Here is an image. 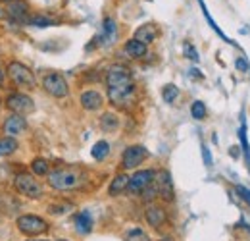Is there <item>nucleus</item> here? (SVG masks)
Masks as SVG:
<instances>
[{
    "label": "nucleus",
    "instance_id": "nucleus-1",
    "mask_svg": "<svg viewBox=\"0 0 250 241\" xmlns=\"http://www.w3.org/2000/svg\"><path fill=\"white\" fill-rule=\"evenodd\" d=\"M48 185L56 191H71L83 183V174L75 168H56L48 172Z\"/></svg>",
    "mask_w": 250,
    "mask_h": 241
},
{
    "label": "nucleus",
    "instance_id": "nucleus-2",
    "mask_svg": "<svg viewBox=\"0 0 250 241\" xmlns=\"http://www.w3.org/2000/svg\"><path fill=\"white\" fill-rule=\"evenodd\" d=\"M8 77L10 81L21 91H33L37 89V77L31 70L23 62L12 60L8 64Z\"/></svg>",
    "mask_w": 250,
    "mask_h": 241
},
{
    "label": "nucleus",
    "instance_id": "nucleus-3",
    "mask_svg": "<svg viewBox=\"0 0 250 241\" xmlns=\"http://www.w3.org/2000/svg\"><path fill=\"white\" fill-rule=\"evenodd\" d=\"M16 226H18V230H20L23 236H29V238L44 236V234L50 230L48 222H46L44 218L37 216V214H21V216H18Z\"/></svg>",
    "mask_w": 250,
    "mask_h": 241
},
{
    "label": "nucleus",
    "instance_id": "nucleus-4",
    "mask_svg": "<svg viewBox=\"0 0 250 241\" xmlns=\"http://www.w3.org/2000/svg\"><path fill=\"white\" fill-rule=\"evenodd\" d=\"M14 189L21 195V197H27V199H41L44 195V187L39 180H35L33 174H18L14 178Z\"/></svg>",
    "mask_w": 250,
    "mask_h": 241
},
{
    "label": "nucleus",
    "instance_id": "nucleus-5",
    "mask_svg": "<svg viewBox=\"0 0 250 241\" xmlns=\"http://www.w3.org/2000/svg\"><path fill=\"white\" fill-rule=\"evenodd\" d=\"M4 104L6 108L12 112V114H20V116H27L35 110V102L33 98L23 93V91H12L6 98H4Z\"/></svg>",
    "mask_w": 250,
    "mask_h": 241
},
{
    "label": "nucleus",
    "instance_id": "nucleus-6",
    "mask_svg": "<svg viewBox=\"0 0 250 241\" xmlns=\"http://www.w3.org/2000/svg\"><path fill=\"white\" fill-rule=\"evenodd\" d=\"M41 87L46 91L50 96H54V98H65L69 95V85H67L65 77H63L62 73H58V72L44 73L42 79H41Z\"/></svg>",
    "mask_w": 250,
    "mask_h": 241
},
{
    "label": "nucleus",
    "instance_id": "nucleus-7",
    "mask_svg": "<svg viewBox=\"0 0 250 241\" xmlns=\"http://www.w3.org/2000/svg\"><path fill=\"white\" fill-rule=\"evenodd\" d=\"M108 100L110 104L118 108H129L135 100V83H124V85H114L108 87Z\"/></svg>",
    "mask_w": 250,
    "mask_h": 241
},
{
    "label": "nucleus",
    "instance_id": "nucleus-8",
    "mask_svg": "<svg viewBox=\"0 0 250 241\" xmlns=\"http://www.w3.org/2000/svg\"><path fill=\"white\" fill-rule=\"evenodd\" d=\"M146 156H148V151L143 145H131L122 154V166L125 170H133V168L141 166L146 160Z\"/></svg>",
    "mask_w": 250,
    "mask_h": 241
},
{
    "label": "nucleus",
    "instance_id": "nucleus-9",
    "mask_svg": "<svg viewBox=\"0 0 250 241\" xmlns=\"http://www.w3.org/2000/svg\"><path fill=\"white\" fill-rule=\"evenodd\" d=\"M156 178V172L154 170H137L131 178H129V185H127V191L137 195V193H143L152 181Z\"/></svg>",
    "mask_w": 250,
    "mask_h": 241
},
{
    "label": "nucleus",
    "instance_id": "nucleus-10",
    "mask_svg": "<svg viewBox=\"0 0 250 241\" xmlns=\"http://www.w3.org/2000/svg\"><path fill=\"white\" fill-rule=\"evenodd\" d=\"M131 81H133L131 70L122 66V64H114V66H110L108 72H106V87L124 85V83H131Z\"/></svg>",
    "mask_w": 250,
    "mask_h": 241
},
{
    "label": "nucleus",
    "instance_id": "nucleus-11",
    "mask_svg": "<svg viewBox=\"0 0 250 241\" xmlns=\"http://www.w3.org/2000/svg\"><path fill=\"white\" fill-rule=\"evenodd\" d=\"M27 129V120L25 116H20V114H10L6 120L2 121V133L6 137H18L21 135L23 131Z\"/></svg>",
    "mask_w": 250,
    "mask_h": 241
},
{
    "label": "nucleus",
    "instance_id": "nucleus-12",
    "mask_svg": "<svg viewBox=\"0 0 250 241\" xmlns=\"http://www.w3.org/2000/svg\"><path fill=\"white\" fill-rule=\"evenodd\" d=\"M27 12H29V6L23 0H14L6 4V18L14 24H27V18H29Z\"/></svg>",
    "mask_w": 250,
    "mask_h": 241
},
{
    "label": "nucleus",
    "instance_id": "nucleus-13",
    "mask_svg": "<svg viewBox=\"0 0 250 241\" xmlns=\"http://www.w3.org/2000/svg\"><path fill=\"white\" fill-rule=\"evenodd\" d=\"M154 185H156L158 197H162V199H166V201H173V183H171L169 172H166V170L156 172Z\"/></svg>",
    "mask_w": 250,
    "mask_h": 241
},
{
    "label": "nucleus",
    "instance_id": "nucleus-14",
    "mask_svg": "<svg viewBox=\"0 0 250 241\" xmlns=\"http://www.w3.org/2000/svg\"><path fill=\"white\" fill-rule=\"evenodd\" d=\"M116 39H118V24H116V20L114 18H104V22H102V35L94 37V41L98 45H102V47H108Z\"/></svg>",
    "mask_w": 250,
    "mask_h": 241
},
{
    "label": "nucleus",
    "instance_id": "nucleus-15",
    "mask_svg": "<svg viewBox=\"0 0 250 241\" xmlns=\"http://www.w3.org/2000/svg\"><path fill=\"white\" fill-rule=\"evenodd\" d=\"M79 102H81V106H83L85 110L94 112V110H100V108H102V104H104V96H102L98 91L87 89V91H83V93H81Z\"/></svg>",
    "mask_w": 250,
    "mask_h": 241
},
{
    "label": "nucleus",
    "instance_id": "nucleus-16",
    "mask_svg": "<svg viewBox=\"0 0 250 241\" xmlns=\"http://www.w3.org/2000/svg\"><path fill=\"white\" fill-rule=\"evenodd\" d=\"M145 218H146V222L152 226V228H162L164 224H166V220H167V216H166V211L162 209V207H158V205H148L146 207V211H145Z\"/></svg>",
    "mask_w": 250,
    "mask_h": 241
},
{
    "label": "nucleus",
    "instance_id": "nucleus-17",
    "mask_svg": "<svg viewBox=\"0 0 250 241\" xmlns=\"http://www.w3.org/2000/svg\"><path fill=\"white\" fill-rule=\"evenodd\" d=\"M158 37V29L154 24H145V25H141L139 29L135 31V41H139V43H143V45H150V43H154Z\"/></svg>",
    "mask_w": 250,
    "mask_h": 241
},
{
    "label": "nucleus",
    "instance_id": "nucleus-18",
    "mask_svg": "<svg viewBox=\"0 0 250 241\" xmlns=\"http://www.w3.org/2000/svg\"><path fill=\"white\" fill-rule=\"evenodd\" d=\"M124 50L129 58L139 60V58H145V56H146L148 47H146V45H143V43H139V41H135V39H129V41L125 43Z\"/></svg>",
    "mask_w": 250,
    "mask_h": 241
},
{
    "label": "nucleus",
    "instance_id": "nucleus-19",
    "mask_svg": "<svg viewBox=\"0 0 250 241\" xmlns=\"http://www.w3.org/2000/svg\"><path fill=\"white\" fill-rule=\"evenodd\" d=\"M75 228L79 234H89L93 230V216L89 211H81L75 214Z\"/></svg>",
    "mask_w": 250,
    "mask_h": 241
},
{
    "label": "nucleus",
    "instance_id": "nucleus-20",
    "mask_svg": "<svg viewBox=\"0 0 250 241\" xmlns=\"http://www.w3.org/2000/svg\"><path fill=\"white\" fill-rule=\"evenodd\" d=\"M127 185H129V176L118 174V176L112 180L110 187H108V195H110V197H118V195H122L124 191H127Z\"/></svg>",
    "mask_w": 250,
    "mask_h": 241
},
{
    "label": "nucleus",
    "instance_id": "nucleus-21",
    "mask_svg": "<svg viewBox=\"0 0 250 241\" xmlns=\"http://www.w3.org/2000/svg\"><path fill=\"white\" fill-rule=\"evenodd\" d=\"M120 127V118L114 114V112H106L100 116V129L106 131V133H112Z\"/></svg>",
    "mask_w": 250,
    "mask_h": 241
},
{
    "label": "nucleus",
    "instance_id": "nucleus-22",
    "mask_svg": "<svg viewBox=\"0 0 250 241\" xmlns=\"http://www.w3.org/2000/svg\"><path fill=\"white\" fill-rule=\"evenodd\" d=\"M31 172L35 178H44V176H48V172H50L48 160H44V158H33Z\"/></svg>",
    "mask_w": 250,
    "mask_h": 241
},
{
    "label": "nucleus",
    "instance_id": "nucleus-23",
    "mask_svg": "<svg viewBox=\"0 0 250 241\" xmlns=\"http://www.w3.org/2000/svg\"><path fill=\"white\" fill-rule=\"evenodd\" d=\"M27 25H33V27H41V29H44V27L56 25V22H54L52 18H46L44 14H31V16L27 18Z\"/></svg>",
    "mask_w": 250,
    "mask_h": 241
},
{
    "label": "nucleus",
    "instance_id": "nucleus-24",
    "mask_svg": "<svg viewBox=\"0 0 250 241\" xmlns=\"http://www.w3.org/2000/svg\"><path fill=\"white\" fill-rule=\"evenodd\" d=\"M18 141L14 139V137H6V135H2L0 137V156H10V154H14V152L18 151Z\"/></svg>",
    "mask_w": 250,
    "mask_h": 241
},
{
    "label": "nucleus",
    "instance_id": "nucleus-25",
    "mask_svg": "<svg viewBox=\"0 0 250 241\" xmlns=\"http://www.w3.org/2000/svg\"><path fill=\"white\" fill-rule=\"evenodd\" d=\"M91 154H93L94 160H104V158L110 154V143H108V141H98V143H94V147L91 149Z\"/></svg>",
    "mask_w": 250,
    "mask_h": 241
},
{
    "label": "nucleus",
    "instance_id": "nucleus-26",
    "mask_svg": "<svg viewBox=\"0 0 250 241\" xmlns=\"http://www.w3.org/2000/svg\"><path fill=\"white\" fill-rule=\"evenodd\" d=\"M239 137H241L243 152H245V156H247V164H249V170H250V145H249V137H247V120H245V118H243L241 129H239Z\"/></svg>",
    "mask_w": 250,
    "mask_h": 241
},
{
    "label": "nucleus",
    "instance_id": "nucleus-27",
    "mask_svg": "<svg viewBox=\"0 0 250 241\" xmlns=\"http://www.w3.org/2000/svg\"><path fill=\"white\" fill-rule=\"evenodd\" d=\"M206 114H208L206 104H204L202 100H194V102H192V106H190V116H192L194 120H204V118H206Z\"/></svg>",
    "mask_w": 250,
    "mask_h": 241
},
{
    "label": "nucleus",
    "instance_id": "nucleus-28",
    "mask_svg": "<svg viewBox=\"0 0 250 241\" xmlns=\"http://www.w3.org/2000/svg\"><path fill=\"white\" fill-rule=\"evenodd\" d=\"M198 2H200V8H202V12H204V16H206V20H208V24H210V27H212V29L216 31V33H218V35H219V37H221V39H223V41H225V43H231V45H235V43H233L231 39H227V37L223 35V31H221V29H219V27H218V24H216V22L212 20V16H210V12L206 10V6H204V2H202V0H198Z\"/></svg>",
    "mask_w": 250,
    "mask_h": 241
},
{
    "label": "nucleus",
    "instance_id": "nucleus-29",
    "mask_svg": "<svg viewBox=\"0 0 250 241\" xmlns=\"http://www.w3.org/2000/svg\"><path fill=\"white\" fill-rule=\"evenodd\" d=\"M125 241H150V238L143 228H133L125 234Z\"/></svg>",
    "mask_w": 250,
    "mask_h": 241
},
{
    "label": "nucleus",
    "instance_id": "nucleus-30",
    "mask_svg": "<svg viewBox=\"0 0 250 241\" xmlns=\"http://www.w3.org/2000/svg\"><path fill=\"white\" fill-rule=\"evenodd\" d=\"M162 96H164V100H166V102H169V104H171V102L179 96V89H177L173 83H169V85H166V87H164Z\"/></svg>",
    "mask_w": 250,
    "mask_h": 241
},
{
    "label": "nucleus",
    "instance_id": "nucleus-31",
    "mask_svg": "<svg viewBox=\"0 0 250 241\" xmlns=\"http://www.w3.org/2000/svg\"><path fill=\"white\" fill-rule=\"evenodd\" d=\"M183 52H185V56H187V58L198 62V52H196V48H194L190 43H185V45H183Z\"/></svg>",
    "mask_w": 250,
    "mask_h": 241
},
{
    "label": "nucleus",
    "instance_id": "nucleus-32",
    "mask_svg": "<svg viewBox=\"0 0 250 241\" xmlns=\"http://www.w3.org/2000/svg\"><path fill=\"white\" fill-rule=\"evenodd\" d=\"M237 193H239V197H241L243 201H247L250 205V189L243 187V185H237Z\"/></svg>",
    "mask_w": 250,
    "mask_h": 241
},
{
    "label": "nucleus",
    "instance_id": "nucleus-33",
    "mask_svg": "<svg viewBox=\"0 0 250 241\" xmlns=\"http://www.w3.org/2000/svg\"><path fill=\"white\" fill-rule=\"evenodd\" d=\"M71 209L69 205H50V211L48 212H52V214H63V212H67Z\"/></svg>",
    "mask_w": 250,
    "mask_h": 241
},
{
    "label": "nucleus",
    "instance_id": "nucleus-34",
    "mask_svg": "<svg viewBox=\"0 0 250 241\" xmlns=\"http://www.w3.org/2000/svg\"><path fill=\"white\" fill-rule=\"evenodd\" d=\"M202 156H204V164L206 166H212V156H210V149L206 145H202Z\"/></svg>",
    "mask_w": 250,
    "mask_h": 241
},
{
    "label": "nucleus",
    "instance_id": "nucleus-35",
    "mask_svg": "<svg viewBox=\"0 0 250 241\" xmlns=\"http://www.w3.org/2000/svg\"><path fill=\"white\" fill-rule=\"evenodd\" d=\"M237 68H239V70H247V72L250 70L249 64H247V62L243 60V58H239V60H237Z\"/></svg>",
    "mask_w": 250,
    "mask_h": 241
},
{
    "label": "nucleus",
    "instance_id": "nucleus-36",
    "mask_svg": "<svg viewBox=\"0 0 250 241\" xmlns=\"http://www.w3.org/2000/svg\"><path fill=\"white\" fill-rule=\"evenodd\" d=\"M0 20H6V8L0 6Z\"/></svg>",
    "mask_w": 250,
    "mask_h": 241
},
{
    "label": "nucleus",
    "instance_id": "nucleus-37",
    "mask_svg": "<svg viewBox=\"0 0 250 241\" xmlns=\"http://www.w3.org/2000/svg\"><path fill=\"white\" fill-rule=\"evenodd\" d=\"M4 85V70H2V66H0V87Z\"/></svg>",
    "mask_w": 250,
    "mask_h": 241
},
{
    "label": "nucleus",
    "instance_id": "nucleus-38",
    "mask_svg": "<svg viewBox=\"0 0 250 241\" xmlns=\"http://www.w3.org/2000/svg\"><path fill=\"white\" fill-rule=\"evenodd\" d=\"M160 241H173V240H171V238H162Z\"/></svg>",
    "mask_w": 250,
    "mask_h": 241
},
{
    "label": "nucleus",
    "instance_id": "nucleus-39",
    "mask_svg": "<svg viewBox=\"0 0 250 241\" xmlns=\"http://www.w3.org/2000/svg\"><path fill=\"white\" fill-rule=\"evenodd\" d=\"M0 2H6V4H10V2H14V0H0Z\"/></svg>",
    "mask_w": 250,
    "mask_h": 241
},
{
    "label": "nucleus",
    "instance_id": "nucleus-40",
    "mask_svg": "<svg viewBox=\"0 0 250 241\" xmlns=\"http://www.w3.org/2000/svg\"><path fill=\"white\" fill-rule=\"evenodd\" d=\"M2 102H4V100H2V96H0V106H2Z\"/></svg>",
    "mask_w": 250,
    "mask_h": 241
},
{
    "label": "nucleus",
    "instance_id": "nucleus-41",
    "mask_svg": "<svg viewBox=\"0 0 250 241\" xmlns=\"http://www.w3.org/2000/svg\"><path fill=\"white\" fill-rule=\"evenodd\" d=\"M31 241H46V240H31Z\"/></svg>",
    "mask_w": 250,
    "mask_h": 241
},
{
    "label": "nucleus",
    "instance_id": "nucleus-42",
    "mask_svg": "<svg viewBox=\"0 0 250 241\" xmlns=\"http://www.w3.org/2000/svg\"><path fill=\"white\" fill-rule=\"evenodd\" d=\"M56 241H67V240H56Z\"/></svg>",
    "mask_w": 250,
    "mask_h": 241
}]
</instances>
